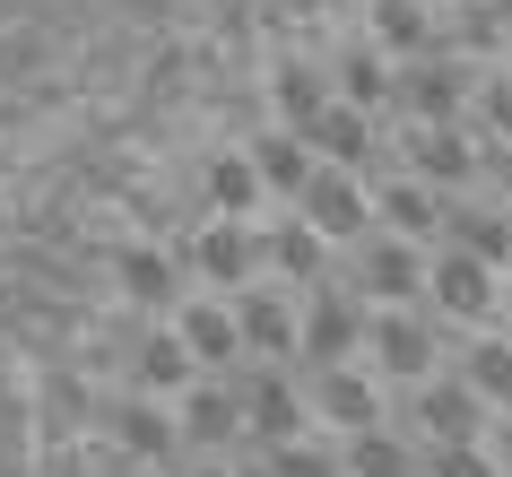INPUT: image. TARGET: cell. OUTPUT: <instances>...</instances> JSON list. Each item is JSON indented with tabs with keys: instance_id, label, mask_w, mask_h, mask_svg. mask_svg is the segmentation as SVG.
I'll return each instance as SVG.
<instances>
[{
	"instance_id": "cell-11",
	"label": "cell",
	"mask_w": 512,
	"mask_h": 477,
	"mask_svg": "<svg viewBox=\"0 0 512 477\" xmlns=\"http://www.w3.org/2000/svg\"><path fill=\"white\" fill-rule=\"evenodd\" d=\"M183 261H191L200 287H217L226 304H235V295H252V278H261V226H226V217H217V226L191 235Z\"/></svg>"
},
{
	"instance_id": "cell-38",
	"label": "cell",
	"mask_w": 512,
	"mask_h": 477,
	"mask_svg": "<svg viewBox=\"0 0 512 477\" xmlns=\"http://www.w3.org/2000/svg\"><path fill=\"white\" fill-rule=\"evenodd\" d=\"M313 9H322V0H313Z\"/></svg>"
},
{
	"instance_id": "cell-2",
	"label": "cell",
	"mask_w": 512,
	"mask_h": 477,
	"mask_svg": "<svg viewBox=\"0 0 512 477\" xmlns=\"http://www.w3.org/2000/svg\"><path fill=\"white\" fill-rule=\"evenodd\" d=\"M105 460L113 469H183V425H174V408L148 391H122L105 408Z\"/></svg>"
},
{
	"instance_id": "cell-22",
	"label": "cell",
	"mask_w": 512,
	"mask_h": 477,
	"mask_svg": "<svg viewBox=\"0 0 512 477\" xmlns=\"http://www.w3.org/2000/svg\"><path fill=\"white\" fill-rule=\"evenodd\" d=\"M339 460H348V477H426V443L417 434H391V425L339 443Z\"/></svg>"
},
{
	"instance_id": "cell-29",
	"label": "cell",
	"mask_w": 512,
	"mask_h": 477,
	"mask_svg": "<svg viewBox=\"0 0 512 477\" xmlns=\"http://www.w3.org/2000/svg\"><path fill=\"white\" fill-rule=\"evenodd\" d=\"M270 477H348V460H339L330 443H313V434H304V443L270 451Z\"/></svg>"
},
{
	"instance_id": "cell-28",
	"label": "cell",
	"mask_w": 512,
	"mask_h": 477,
	"mask_svg": "<svg viewBox=\"0 0 512 477\" xmlns=\"http://www.w3.org/2000/svg\"><path fill=\"white\" fill-rule=\"evenodd\" d=\"M374 53L426 61V9L417 0H374Z\"/></svg>"
},
{
	"instance_id": "cell-1",
	"label": "cell",
	"mask_w": 512,
	"mask_h": 477,
	"mask_svg": "<svg viewBox=\"0 0 512 477\" xmlns=\"http://www.w3.org/2000/svg\"><path fill=\"white\" fill-rule=\"evenodd\" d=\"M226 382H235V399H243V443H252V451H287V443L313 434L304 373H287V365H243V373H226Z\"/></svg>"
},
{
	"instance_id": "cell-4",
	"label": "cell",
	"mask_w": 512,
	"mask_h": 477,
	"mask_svg": "<svg viewBox=\"0 0 512 477\" xmlns=\"http://www.w3.org/2000/svg\"><path fill=\"white\" fill-rule=\"evenodd\" d=\"M478 105V79L460 70L452 53H426V61H400V113L417 131H460Z\"/></svg>"
},
{
	"instance_id": "cell-5",
	"label": "cell",
	"mask_w": 512,
	"mask_h": 477,
	"mask_svg": "<svg viewBox=\"0 0 512 477\" xmlns=\"http://www.w3.org/2000/svg\"><path fill=\"white\" fill-rule=\"evenodd\" d=\"M400 425H408L426 451H452V443H478V434H486V399L469 391L460 373H434V382H417V391H408Z\"/></svg>"
},
{
	"instance_id": "cell-26",
	"label": "cell",
	"mask_w": 512,
	"mask_h": 477,
	"mask_svg": "<svg viewBox=\"0 0 512 477\" xmlns=\"http://www.w3.org/2000/svg\"><path fill=\"white\" fill-rule=\"evenodd\" d=\"M252 165H261V191H287V200H304V183L322 174V165H313V148H304L296 131H270L261 148H252Z\"/></svg>"
},
{
	"instance_id": "cell-30",
	"label": "cell",
	"mask_w": 512,
	"mask_h": 477,
	"mask_svg": "<svg viewBox=\"0 0 512 477\" xmlns=\"http://www.w3.org/2000/svg\"><path fill=\"white\" fill-rule=\"evenodd\" d=\"M478 122L495 148H512V70H495V79H478Z\"/></svg>"
},
{
	"instance_id": "cell-31",
	"label": "cell",
	"mask_w": 512,
	"mask_h": 477,
	"mask_svg": "<svg viewBox=\"0 0 512 477\" xmlns=\"http://www.w3.org/2000/svg\"><path fill=\"white\" fill-rule=\"evenodd\" d=\"M426 477H504L486 443H452V451H426Z\"/></svg>"
},
{
	"instance_id": "cell-12",
	"label": "cell",
	"mask_w": 512,
	"mask_h": 477,
	"mask_svg": "<svg viewBox=\"0 0 512 477\" xmlns=\"http://www.w3.org/2000/svg\"><path fill=\"white\" fill-rule=\"evenodd\" d=\"M174 339L191 347V365L209 373V382L243 373V330H235V304L226 295H191L183 313H174Z\"/></svg>"
},
{
	"instance_id": "cell-25",
	"label": "cell",
	"mask_w": 512,
	"mask_h": 477,
	"mask_svg": "<svg viewBox=\"0 0 512 477\" xmlns=\"http://www.w3.org/2000/svg\"><path fill=\"white\" fill-rule=\"evenodd\" d=\"M452 373L486 399V408H504V417H512V339H495V330H486V339H469Z\"/></svg>"
},
{
	"instance_id": "cell-18",
	"label": "cell",
	"mask_w": 512,
	"mask_h": 477,
	"mask_svg": "<svg viewBox=\"0 0 512 477\" xmlns=\"http://www.w3.org/2000/svg\"><path fill=\"white\" fill-rule=\"evenodd\" d=\"M374 226H382V235H400V243L443 235V191H426L417 174H391V183L374 191Z\"/></svg>"
},
{
	"instance_id": "cell-15",
	"label": "cell",
	"mask_w": 512,
	"mask_h": 477,
	"mask_svg": "<svg viewBox=\"0 0 512 477\" xmlns=\"http://www.w3.org/2000/svg\"><path fill=\"white\" fill-rule=\"evenodd\" d=\"M261 269H270L287 295H313V287H330V243L313 235L304 217H287V226L261 235Z\"/></svg>"
},
{
	"instance_id": "cell-13",
	"label": "cell",
	"mask_w": 512,
	"mask_h": 477,
	"mask_svg": "<svg viewBox=\"0 0 512 477\" xmlns=\"http://www.w3.org/2000/svg\"><path fill=\"white\" fill-rule=\"evenodd\" d=\"M296 209H304V226H313L322 243H365V235H374V200L356 191V174H330V165L304 183Z\"/></svg>"
},
{
	"instance_id": "cell-32",
	"label": "cell",
	"mask_w": 512,
	"mask_h": 477,
	"mask_svg": "<svg viewBox=\"0 0 512 477\" xmlns=\"http://www.w3.org/2000/svg\"><path fill=\"white\" fill-rule=\"evenodd\" d=\"M53 477H122V469H113L105 451H61V460H53Z\"/></svg>"
},
{
	"instance_id": "cell-9",
	"label": "cell",
	"mask_w": 512,
	"mask_h": 477,
	"mask_svg": "<svg viewBox=\"0 0 512 477\" xmlns=\"http://www.w3.org/2000/svg\"><path fill=\"white\" fill-rule=\"evenodd\" d=\"M374 313H408L417 295H426V252L417 243H400V235H365L356 243V278H348Z\"/></svg>"
},
{
	"instance_id": "cell-27",
	"label": "cell",
	"mask_w": 512,
	"mask_h": 477,
	"mask_svg": "<svg viewBox=\"0 0 512 477\" xmlns=\"http://www.w3.org/2000/svg\"><path fill=\"white\" fill-rule=\"evenodd\" d=\"M200 191H209V209L226 217V226H243L252 200H261V165H252V157H217L209 174H200Z\"/></svg>"
},
{
	"instance_id": "cell-20",
	"label": "cell",
	"mask_w": 512,
	"mask_h": 477,
	"mask_svg": "<svg viewBox=\"0 0 512 477\" xmlns=\"http://www.w3.org/2000/svg\"><path fill=\"white\" fill-rule=\"evenodd\" d=\"M270 96H278V113H287V131H296L304 148H313V131H322V122H330V105H339V96H330V79L313 70V61H278Z\"/></svg>"
},
{
	"instance_id": "cell-8",
	"label": "cell",
	"mask_w": 512,
	"mask_h": 477,
	"mask_svg": "<svg viewBox=\"0 0 512 477\" xmlns=\"http://www.w3.org/2000/svg\"><path fill=\"white\" fill-rule=\"evenodd\" d=\"M235 330H243V365H287V373H304V304H287L278 287L235 295Z\"/></svg>"
},
{
	"instance_id": "cell-17",
	"label": "cell",
	"mask_w": 512,
	"mask_h": 477,
	"mask_svg": "<svg viewBox=\"0 0 512 477\" xmlns=\"http://www.w3.org/2000/svg\"><path fill=\"white\" fill-rule=\"evenodd\" d=\"M113 278H122V295H131L139 313H183V304H191V295H183V261L157 252V243H131Z\"/></svg>"
},
{
	"instance_id": "cell-34",
	"label": "cell",
	"mask_w": 512,
	"mask_h": 477,
	"mask_svg": "<svg viewBox=\"0 0 512 477\" xmlns=\"http://www.w3.org/2000/svg\"><path fill=\"white\" fill-rule=\"evenodd\" d=\"M174 477H235V469H226V460H183Z\"/></svg>"
},
{
	"instance_id": "cell-37",
	"label": "cell",
	"mask_w": 512,
	"mask_h": 477,
	"mask_svg": "<svg viewBox=\"0 0 512 477\" xmlns=\"http://www.w3.org/2000/svg\"><path fill=\"white\" fill-rule=\"evenodd\" d=\"M486 9H495V18H512V0H486Z\"/></svg>"
},
{
	"instance_id": "cell-19",
	"label": "cell",
	"mask_w": 512,
	"mask_h": 477,
	"mask_svg": "<svg viewBox=\"0 0 512 477\" xmlns=\"http://www.w3.org/2000/svg\"><path fill=\"white\" fill-rule=\"evenodd\" d=\"M191 382H209V373L191 365V347L174 339V330H148V339L131 347V391H148V399H183Z\"/></svg>"
},
{
	"instance_id": "cell-14",
	"label": "cell",
	"mask_w": 512,
	"mask_h": 477,
	"mask_svg": "<svg viewBox=\"0 0 512 477\" xmlns=\"http://www.w3.org/2000/svg\"><path fill=\"white\" fill-rule=\"evenodd\" d=\"M426 304L443 321H486L495 313V269L469 261V252H434L426 261Z\"/></svg>"
},
{
	"instance_id": "cell-6",
	"label": "cell",
	"mask_w": 512,
	"mask_h": 477,
	"mask_svg": "<svg viewBox=\"0 0 512 477\" xmlns=\"http://www.w3.org/2000/svg\"><path fill=\"white\" fill-rule=\"evenodd\" d=\"M304 399H313V425H330V434H374V425H391V399H382V373L374 365H330V373H304Z\"/></svg>"
},
{
	"instance_id": "cell-21",
	"label": "cell",
	"mask_w": 512,
	"mask_h": 477,
	"mask_svg": "<svg viewBox=\"0 0 512 477\" xmlns=\"http://www.w3.org/2000/svg\"><path fill=\"white\" fill-rule=\"evenodd\" d=\"M408 174L426 191H460L478 174V148H469V131H408Z\"/></svg>"
},
{
	"instance_id": "cell-36",
	"label": "cell",
	"mask_w": 512,
	"mask_h": 477,
	"mask_svg": "<svg viewBox=\"0 0 512 477\" xmlns=\"http://www.w3.org/2000/svg\"><path fill=\"white\" fill-rule=\"evenodd\" d=\"M122 477H174V469H122Z\"/></svg>"
},
{
	"instance_id": "cell-23",
	"label": "cell",
	"mask_w": 512,
	"mask_h": 477,
	"mask_svg": "<svg viewBox=\"0 0 512 477\" xmlns=\"http://www.w3.org/2000/svg\"><path fill=\"white\" fill-rule=\"evenodd\" d=\"M330 96L356 113H382V105H400V70L365 44V53H339V70H330Z\"/></svg>"
},
{
	"instance_id": "cell-10",
	"label": "cell",
	"mask_w": 512,
	"mask_h": 477,
	"mask_svg": "<svg viewBox=\"0 0 512 477\" xmlns=\"http://www.w3.org/2000/svg\"><path fill=\"white\" fill-rule=\"evenodd\" d=\"M174 425H183L191 460H235V451H243V399H235V382H191V391L174 399Z\"/></svg>"
},
{
	"instance_id": "cell-16",
	"label": "cell",
	"mask_w": 512,
	"mask_h": 477,
	"mask_svg": "<svg viewBox=\"0 0 512 477\" xmlns=\"http://www.w3.org/2000/svg\"><path fill=\"white\" fill-rule=\"evenodd\" d=\"M443 252H469V261L504 269L512 261V209H495V200H443Z\"/></svg>"
},
{
	"instance_id": "cell-33",
	"label": "cell",
	"mask_w": 512,
	"mask_h": 477,
	"mask_svg": "<svg viewBox=\"0 0 512 477\" xmlns=\"http://www.w3.org/2000/svg\"><path fill=\"white\" fill-rule=\"evenodd\" d=\"M486 451H495V469H504V477H512V417H504V425H495V443H486Z\"/></svg>"
},
{
	"instance_id": "cell-7",
	"label": "cell",
	"mask_w": 512,
	"mask_h": 477,
	"mask_svg": "<svg viewBox=\"0 0 512 477\" xmlns=\"http://www.w3.org/2000/svg\"><path fill=\"white\" fill-rule=\"evenodd\" d=\"M365 356H374L382 382L417 391V382H434V373H443V330H434L417 304H408V313H374V330H365Z\"/></svg>"
},
{
	"instance_id": "cell-3",
	"label": "cell",
	"mask_w": 512,
	"mask_h": 477,
	"mask_svg": "<svg viewBox=\"0 0 512 477\" xmlns=\"http://www.w3.org/2000/svg\"><path fill=\"white\" fill-rule=\"evenodd\" d=\"M365 330H374V304L356 287H313L304 295V373L356 365L365 356Z\"/></svg>"
},
{
	"instance_id": "cell-24",
	"label": "cell",
	"mask_w": 512,
	"mask_h": 477,
	"mask_svg": "<svg viewBox=\"0 0 512 477\" xmlns=\"http://www.w3.org/2000/svg\"><path fill=\"white\" fill-rule=\"evenodd\" d=\"M313 157H330V174H356V165H382L374 113H356V105H330V122L313 131Z\"/></svg>"
},
{
	"instance_id": "cell-35",
	"label": "cell",
	"mask_w": 512,
	"mask_h": 477,
	"mask_svg": "<svg viewBox=\"0 0 512 477\" xmlns=\"http://www.w3.org/2000/svg\"><path fill=\"white\" fill-rule=\"evenodd\" d=\"M495 183H504V209H512V148H495Z\"/></svg>"
}]
</instances>
